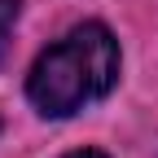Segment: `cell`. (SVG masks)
<instances>
[{"label":"cell","instance_id":"3","mask_svg":"<svg viewBox=\"0 0 158 158\" xmlns=\"http://www.w3.org/2000/svg\"><path fill=\"white\" fill-rule=\"evenodd\" d=\"M62 158H110V154H101V149H70V154H62Z\"/></svg>","mask_w":158,"mask_h":158},{"label":"cell","instance_id":"1","mask_svg":"<svg viewBox=\"0 0 158 158\" xmlns=\"http://www.w3.org/2000/svg\"><path fill=\"white\" fill-rule=\"evenodd\" d=\"M118 84V40L101 22H79L35 57L27 97L44 118H70Z\"/></svg>","mask_w":158,"mask_h":158},{"label":"cell","instance_id":"2","mask_svg":"<svg viewBox=\"0 0 158 158\" xmlns=\"http://www.w3.org/2000/svg\"><path fill=\"white\" fill-rule=\"evenodd\" d=\"M18 18H22V0H0V62H5V53H9Z\"/></svg>","mask_w":158,"mask_h":158}]
</instances>
